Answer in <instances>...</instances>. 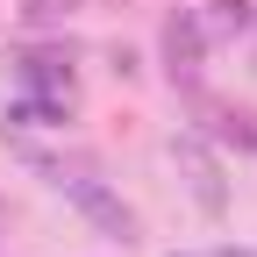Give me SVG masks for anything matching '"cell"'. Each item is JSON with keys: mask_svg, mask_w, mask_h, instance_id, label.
I'll return each mask as SVG.
<instances>
[{"mask_svg": "<svg viewBox=\"0 0 257 257\" xmlns=\"http://www.w3.org/2000/svg\"><path fill=\"white\" fill-rule=\"evenodd\" d=\"M172 157L186 165V179H193V200H200V214H221V207H229L221 165H214V150H207L200 136H172Z\"/></svg>", "mask_w": 257, "mask_h": 257, "instance_id": "2", "label": "cell"}, {"mask_svg": "<svg viewBox=\"0 0 257 257\" xmlns=\"http://www.w3.org/2000/svg\"><path fill=\"white\" fill-rule=\"evenodd\" d=\"M200 50H207V29L179 8L165 22V72H172V86H193V79H200Z\"/></svg>", "mask_w": 257, "mask_h": 257, "instance_id": "3", "label": "cell"}, {"mask_svg": "<svg viewBox=\"0 0 257 257\" xmlns=\"http://www.w3.org/2000/svg\"><path fill=\"white\" fill-rule=\"evenodd\" d=\"M29 15H72V0H29Z\"/></svg>", "mask_w": 257, "mask_h": 257, "instance_id": "5", "label": "cell"}, {"mask_svg": "<svg viewBox=\"0 0 257 257\" xmlns=\"http://www.w3.org/2000/svg\"><path fill=\"white\" fill-rule=\"evenodd\" d=\"M250 22H257L250 0H207V29H214V36H243Z\"/></svg>", "mask_w": 257, "mask_h": 257, "instance_id": "4", "label": "cell"}, {"mask_svg": "<svg viewBox=\"0 0 257 257\" xmlns=\"http://www.w3.org/2000/svg\"><path fill=\"white\" fill-rule=\"evenodd\" d=\"M50 186H57V193H72V207L93 221V229H107L114 243H136V214H128V207H121V193H107L93 172H64V165H57Z\"/></svg>", "mask_w": 257, "mask_h": 257, "instance_id": "1", "label": "cell"}]
</instances>
